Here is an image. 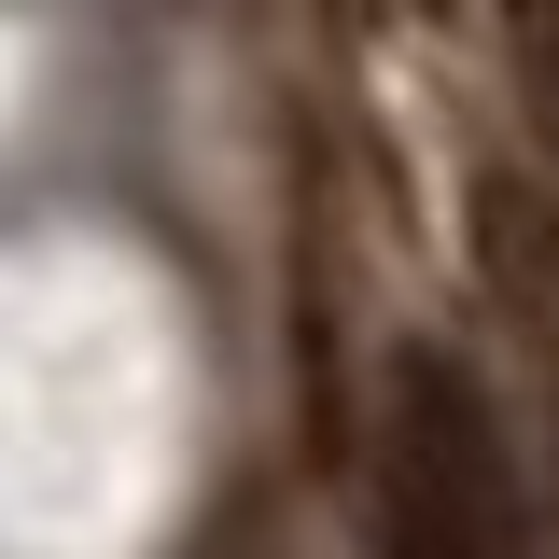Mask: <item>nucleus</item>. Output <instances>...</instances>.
Instances as JSON below:
<instances>
[{"label": "nucleus", "instance_id": "obj_1", "mask_svg": "<svg viewBox=\"0 0 559 559\" xmlns=\"http://www.w3.org/2000/svg\"><path fill=\"white\" fill-rule=\"evenodd\" d=\"M378 518H392V559H532V546H518L503 406L476 392V364H462V349H406V364H392Z\"/></svg>", "mask_w": 559, "mask_h": 559}]
</instances>
